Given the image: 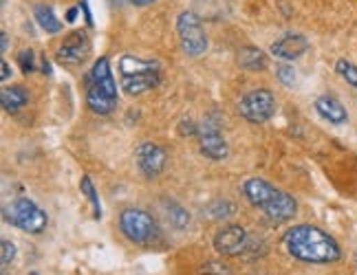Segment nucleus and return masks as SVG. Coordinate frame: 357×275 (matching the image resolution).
I'll return each instance as SVG.
<instances>
[{
	"instance_id": "obj_30",
	"label": "nucleus",
	"mask_w": 357,
	"mask_h": 275,
	"mask_svg": "<svg viewBox=\"0 0 357 275\" xmlns=\"http://www.w3.org/2000/svg\"><path fill=\"white\" fill-rule=\"evenodd\" d=\"M130 3H132L135 7H146V5H153L155 0H130Z\"/></svg>"
},
{
	"instance_id": "obj_31",
	"label": "nucleus",
	"mask_w": 357,
	"mask_h": 275,
	"mask_svg": "<svg viewBox=\"0 0 357 275\" xmlns=\"http://www.w3.org/2000/svg\"><path fill=\"white\" fill-rule=\"evenodd\" d=\"M9 75H11V71H9V64L3 60V75H0V77H3V81H7V79H9Z\"/></svg>"
},
{
	"instance_id": "obj_24",
	"label": "nucleus",
	"mask_w": 357,
	"mask_h": 275,
	"mask_svg": "<svg viewBox=\"0 0 357 275\" xmlns=\"http://www.w3.org/2000/svg\"><path fill=\"white\" fill-rule=\"evenodd\" d=\"M18 64H20V71L29 75V73L33 71V68H36V55H33V51H31V49L20 51V53H18Z\"/></svg>"
},
{
	"instance_id": "obj_7",
	"label": "nucleus",
	"mask_w": 357,
	"mask_h": 275,
	"mask_svg": "<svg viewBox=\"0 0 357 275\" xmlns=\"http://www.w3.org/2000/svg\"><path fill=\"white\" fill-rule=\"evenodd\" d=\"M199 148H201V152L212 161L227 159L229 148L216 121L205 119L203 123H199Z\"/></svg>"
},
{
	"instance_id": "obj_13",
	"label": "nucleus",
	"mask_w": 357,
	"mask_h": 275,
	"mask_svg": "<svg viewBox=\"0 0 357 275\" xmlns=\"http://www.w3.org/2000/svg\"><path fill=\"white\" fill-rule=\"evenodd\" d=\"M276 187L273 185H269L267 181H263V178H250V181L245 183V187H243V194H245V198L250 201L254 207H260L263 210L265 205L276 196Z\"/></svg>"
},
{
	"instance_id": "obj_21",
	"label": "nucleus",
	"mask_w": 357,
	"mask_h": 275,
	"mask_svg": "<svg viewBox=\"0 0 357 275\" xmlns=\"http://www.w3.org/2000/svg\"><path fill=\"white\" fill-rule=\"evenodd\" d=\"M166 216L170 220V225L176 227V229H185L188 223H190V214L181 207V205H176V203H168L166 205Z\"/></svg>"
},
{
	"instance_id": "obj_22",
	"label": "nucleus",
	"mask_w": 357,
	"mask_h": 275,
	"mask_svg": "<svg viewBox=\"0 0 357 275\" xmlns=\"http://www.w3.org/2000/svg\"><path fill=\"white\" fill-rule=\"evenodd\" d=\"M335 71L340 73V77L344 79L347 84H351L357 91V66L355 64H351L349 60H337Z\"/></svg>"
},
{
	"instance_id": "obj_15",
	"label": "nucleus",
	"mask_w": 357,
	"mask_h": 275,
	"mask_svg": "<svg viewBox=\"0 0 357 275\" xmlns=\"http://www.w3.org/2000/svg\"><path fill=\"white\" fill-rule=\"evenodd\" d=\"M315 110H318L322 119H326L328 123H335V126H342V123H347L349 119L347 108L335 97H328V95H322V97L315 100Z\"/></svg>"
},
{
	"instance_id": "obj_16",
	"label": "nucleus",
	"mask_w": 357,
	"mask_h": 275,
	"mask_svg": "<svg viewBox=\"0 0 357 275\" xmlns=\"http://www.w3.org/2000/svg\"><path fill=\"white\" fill-rule=\"evenodd\" d=\"M150 71H161V66L153 60L137 58V55H121L119 58V75L130 77V75H142Z\"/></svg>"
},
{
	"instance_id": "obj_3",
	"label": "nucleus",
	"mask_w": 357,
	"mask_h": 275,
	"mask_svg": "<svg viewBox=\"0 0 357 275\" xmlns=\"http://www.w3.org/2000/svg\"><path fill=\"white\" fill-rule=\"evenodd\" d=\"M5 220L9 225L18 227L26 233H43L47 229L49 218L47 214L38 207V205L29 198H16L11 205H7L3 212Z\"/></svg>"
},
{
	"instance_id": "obj_9",
	"label": "nucleus",
	"mask_w": 357,
	"mask_h": 275,
	"mask_svg": "<svg viewBox=\"0 0 357 275\" xmlns=\"http://www.w3.org/2000/svg\"><path fill=\"white\" fill-rule=\"evenodd\" d=\"M247 244H250V236H247L245 227L241 225L223 227L214 236V249L221 256H229V258L241 256L247 251Z\"/></svg>"
},
{
	"instance_id": "obj_1",
	"label": "nucleus",
	"mask_w": 357,
	"mask_h": 275,
	"mask_svg": "<svg viewBox=\"0 0 357 275\" xmlns=\"http://www.w3.org/2000/svg\"><path fill=\"white\" fill-rule=\"evenodd\" d=\"M282 246L291 258L309 265H331L342 256L340 244L313 225H296L289 229L282 236Z\"/></svg>"
},
{
	"instance_id": "obj_26",
	"label": "nucleus",
	"mask_w": 357,
	"mask_h": 275,
	"mask_svg": "<svg viewBox=\"0 0 357 275\" xmlns=\"http://www.w3.org/2000/svg\"><path fill=\"white\" fill-rule=\"evenodd\" d=\"M13 258H16V244L11 240H3V246H0V262H3V269H7Z\"/></svg>"
},
{
	"instance_id": "obj_14",
	"label": "nucleus",
	"mask_w": 357,
	"mask_h": 275,
	"mask_svg": "<svg viewBox=\"0 0 357 275\" xmlns=\"http://www.w3.org/2000/svg\"><path fill=\"white\" fill-rule=\"evenodd\" d=\"M161 81V71H150L142 75H130V77H121V88L128 95H142L159 86Z\"/></svg>"
},
{
	"instance_id": "obj_28",
	"label": "nucleus",
	"mask_w": 357,
	"mask_h": 275,
	"mask_svg": "<svg viewBox=\"0 0 357 275\" xmlns=\"http://www.w3.org/2000/svg\"><path fill=\"white\" fill-rule=\"evenodd\" d=\"M79 11L84 13L86 24H89V26H93V16H91V9H89V3H86V0H82V3H79Z\"/></svg>"
},
{
	"instance_id": "obj_18",
	"label": "nucleus",
	"mask_w": 357,
	"mask_h": 275,
	"mask_svg": "<svg viewBox=\"0 0 357 275\" xmlns=\"http://www.w3.org/2000/svg\"><path fill=\"white\" fill-rule=\"evenodd\" d=\"M26 102H29V95L22 86H9L0 93V104H3L7 113H18L22 106H26Z\"/></svg>"
},
{
	"instance_id": "obj_6",
	"label": "nucleus",
	"mask_w": 357,
	"mask_h": 275,
	"mask_svg": "<svg viewBox=\"0 0 357 275\" xmlns=\"http://www.w3.org/2000/svg\"><path fill=\"white\" fill-rule=\"evenodd\" d=\"M276 113V97L267 88H256L247 93L238 102V115L250 123H265Z\"/></svg>"
},
{
	"instance_id": "obj_17",
	"label": "nucleus",
	"mask_w": 357,
	"mask_h": 275,
	"mask_svg": "<svg viewBox=\"0 0 357 275\" xmlns=\"http://www.w3.org/2000/svg\"><path fill=\"white\" fill-rule=\"evenodd\" d=\"M238 66L243 71H250V73H258V71H265L267 68V55L256 49V47H243L238 51V58H236Z\"/></svg>"
},
{
	"instance_id": "obj_12",
	"label": "nucleus",
	"mask_w": 357,
	"mask_h": 275,
	"mask_svg": "<svg viewBox=\"0 0 357 275\" xmlns=\"http://www.w3.org/2000/svg\"><path fill=\"white\" fill-rule=\"evenodd\" d=\"M263 212L267 214V218L276 220V223H284V220H291L296 214H298V203L291 194H287V191H276V196H273Z\"/></svg>"
},
{
	"instance_id": "obj_27",
	"label": "nucleus",
	"mask_w": 357,
	"mask_h": 275,
	"mask_svg": "<svg viewBox=\"0 0 357 275\" xmlns=\"http://www.w3.org/2000/svg\"><path fill=\"white\" fill-rule=\"evenodd\" d=\"M276 75H278V79H280V84L282 86H294L296 84V71L289 66V64H280L278 68H276Z\"/></svg>"
},
{
	"instance_id": "obj_2",
	"label": "nucleus",
	"mask_w": 357,
	"mask_h": 275,
	"mask_svg": "<svg viewBox=\"0 0 357 275\" xmlns=\"http://www.w3.org/2000/svg\"><path fill=\"white\" fill-rule=\"evenodd\" d=\"M86 104L95 115H111L117 104V84L108 58H100L86 75Z\"/></svg>"
},
{
	"instance_id": "obj_34",
	"label": "nucleus",
	"mask_w": 357,
	"mask_h": 275,
	"mask_svg": "<svg viewBox=\"0 0 357 275\" xmlns=\"http://www.w3.org/2000/svg\"><path fill=\"white\" fill-rule=\"evenodd\" d=\"M29 275H38V273H29Z\"/></svg>"
},
{
	"instance_id": "obj_35",
	"label": "nucleus",
	"mask_w": 357,
	"mask_h": 275,
	"mask_svg": "<svg viewBox=\"0 0 357 275\" xmlns=\"http://www.w3.org/2000/svg\"><path fill=\"white\" fill-rule=\"evenodd\" d=\"M355 260H357V253H355Z\"/></svg>"
},
{
	"instance_id": "obj_11",
	"label": "nucleus",
	"mask_w": 357,
	"mask_h": 275,
	"mask_svg": "<svg viewBox=\"0 0 357 275\" xmlns=\"http://www.w3.org/2000/svg\"><path fill=\"white\" fill-rule=\"evenodd\" d=\"M307 49H309V40L302 33L289 31V33L280 36L276 42L271 45V55H273V58H278V60L289 62V60L302 58V55L307 53Z\"/></svg>"
},
{
	"instance_id": "obj_4",
	"label": "nucleus",
	"mask_w": 357,
	"mask_h": 275,
	"mask_svg": "<svg viewBox=\"0 0 357 275\" xmlns=\"http://www.w3.org/2000/svg\"><path fill=\"white\" fill-rule=\"evenodd\" d=\"M176 33L183 53L190 55V58H199V55L208 51V36H205L201 18L195 11H183L176 18Z\"/></svg>"
},
{
	"instance_id": "obj_20",
	"label": "nucleus",
	"mask_w": 357,
	"mask_h": 275,
	"mask_svg": "<svg viewBox=\"0 0 357 275\" xmlns=\"http://www.w3.org/2000/svg\"><path fill=\"white\" fill-rule=\"evenodd\" d=\"M79 189H82V194H84L91 205H93V216L95 218H102V203H100V196H98V191H95V185L89 176H82V181H79Z\"/></svg>"
},
{
	"instance_id": "obj_23",
	"label": "nucleus",
	"mask_w": 357,
	"mask_h": 275,
	"mask_svg": "<svg viewBox=\"0 0 357 275\" xmlns=\"http://www.w3.org/2000/svg\"><path fill=\"white\" fill-rule=\"evenodd\" d=\"M205 214H208L210 218H229L231 214H234V205L227 203V201H216L210 205Z\"/></svg>"
},
{
	"instance_id": "obj_32",
	"label": "nucleus",
	"mask_w": 357,
	"mask_h": 275,
	"mask_svg": "<svg viewBox=\"0 0 357 275\" xmlns=\"http://www.w3.org/2000/svg\"><path fill=\"white\" fill-rule=\"evenodd\" d=\"M0 38H3V51H7V47H9V40H7V33L3 31V33H0Z\"/></svg>"
},
{
	"instance_id": "obj_29",
	"label": "nucleus",
	"mask_w": 357,
	"mask_h": 275,
	"mask_svg": "<svg viewBox=\"0 0 357 275\" xmlns=\"http://www.w3.org/2000/svg\"><path fill=\"white\" fill-rule=\"evenodd\" d=\"M77 11H79L77 7L68 9V11H66V22H75V20H77Z\"/></svg>"
},
{
	"instance_id": "obj_33",
	"label": "nucleus",
	"mask_w": 357,
	"mask_h": 275,
	"mask_svg": "<svg viewBox=\"0 0 357 275\" xmlns=\"http://www.w3.org/2000/svg\"><path fill=\"white\" fill-rule=\"evenodd\" d=\"M111 3H113L115 7H123V5H126V3H128V0H111Z\"/></svg>"
},
{
	"instance_id": "obj_5",
	"label": "nucleus",
	"mask_w": 357,
	"mask_h": 275,
	"mask_svg": "<svg viewBox=\"0 0 357 275\" xmlns=\"http://www.w3.org/2000/svg\"><path fill=\"white\" fill-rule=\"evenodd\" d=\"M119 229L135 244H150L159 233L155 218L144 210H123L119 216Z\"/></svg>"
},
{
	"instance_id": "obj_10",
	"label": "nucleus",
	"mask_w": 357,
	"mask_h": 275,
	"mask_svg": "<svg viewBox=\"0 0 357 275\" xmlns=\"http://www.w3.org/2000/svg\"><path fill=\"white\" fill-rule=\"evenodd\" d=\"M135 159L146 178H157L163 172V168H166L168 157H166V150L161 146H157L153 141H146L135 150Z\"/></svg>"
},
{
	"instance_id": "obj_8",
	"label": "nucleus",
	"mask_w": 357,
	"mask_h": 275,
	"mask_svg": "<svg viewBox=\"0 0 357 275\" xmlns=\"http://www.w3.org/2000/svg\"><path fill=\"white\" fill-rule=\"evenodd\" d=\"M89 51H91V42L86 31H71L66 33L62 45L58 47L56 58L64 66H77L89 58Z\"/></svg>"
},
{
	"instance_id": "obj_25",
	"label": "nucleus",
	"mask_w": 357,
	"mask_h": 275,
	"mask_svg": "<svg viewBox=\"0 0 357 275\" xmlns=\"http://www.w3.org/2000/svg\"><path fill=\"white\" fill-rule=\"evenodd\" d=\"M197 275H231V271H229L225 265L214 262V260H210V262H205V265L199 269V273H197Z\"/></svg>"
},
{
	"instance_id": "obj_19",
	"label": "nucleus",
	"mask_w": 357,
	"mask_h": 275,
	"mask_svg": "<svg viewBox=\"0 0 357 275\" xmlns=\"http://www.w3.org/2000/svg\"><path fill=\"white\" fill-rule=\"evenodd\" d=\"M33 18L40 24V29L47 33H60L62 31V22L58 20L56 11H53L51 5H38L33 11Z\"/></svg>"
}]
</instances>
